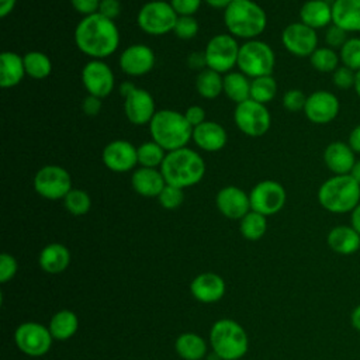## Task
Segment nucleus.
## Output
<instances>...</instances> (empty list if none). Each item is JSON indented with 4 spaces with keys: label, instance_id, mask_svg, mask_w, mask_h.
Segmentation results:
<instances>
[{
    "label": "nucleus",
    "instance_id": "9b49d317",
    "mask_svg": "<svg viewBox=\"0 0 360 360\" xmlns=\"http://www.w3.org/2000/svg\"><path fill=\"white\" fill-rule=\"evenodd\" d=\"M120 93L124 97V112L128 121L135 125L149 124L156 114L155 100L150 93L143 89H136L129 82L121 84Z\"/></svg>",
    "mask_w": 360,
    "mask_h": 360
},
{
    "label": "nucleus",
    "instance_id": "9d476101",
    "mask_svg": "<svg viewBox=\"0 0 360 360\" xmlns=\"http://www.w3.org/2000/svg\"><path fill=\"white\" fill-rule=\"evenodd\" d=\"M233 120L236 127L248 136H262L271 125V115L267 107L252 98L236 105Z\"/></svg>",
    "mask_w": 360,
    "mask_h": 360
},
{
    "label": "nucleus",
    "instance_id": "a211bd4d",
    "mask_svg": "<svg viewBox=\"0 0 360 360\" xmlns=\"http://www.w3.org/2000/svg\"><path fill=\"white\" fill-rule=\"evenodd\" d=\"M101 159L105 167L111 172H129L135 165H138V148H135L129 141L115 139L105 145Z\"/></svg>",
    "mask_w": 360,
    "mask_h": 360
},
{
    "label": "nucleus",
    "instance_id": "37998d69",
    "mask_svg": "<svg viewBox=\"0 0 360 360\" xmlns=\"http://www.w3.org/2000/svg\"><path fill=\"white\" fill-rule=\"evenodd\" d=\"M356 80V72L347 66L340 65L333 73H332V82L333 84L340 90H349L354 87Z\"/></svg>",
    "mask_w": 360,
    "mask_h": 360
},
{
    "label": "nucleus",
    "instance_id": "6e6d98bb",
    "mask_svg": "<svg viewBox=\"0 0 360 360\" xmlns=\"http://www.w3.org/2000/svg\"><path fill=\"white\" fill-rule=\"evenodd\" d=\"M350 325L353 326V329L360 332V304L356 305L350 312Z\"/></svg>",
    "mask_w": 360,
    "mask_h": 360
},
{
    "label": "nucleus",
    "instance_id": "cd10ccee",
    "mask_svg": "<svg viewBox=\"0 0 360 360\" xmlns=\"http://www.w3.org/2000/svg\"><path fill=\"white\" fill-rule=\"evenodd\" d=\"M25 75L22 56L11 51H4L0 55V86L3 89L17 86Z\"/></svg>",
    "mask_w": 360,
    "mask_h": 360
},
{
    "label": "nucleus",
    "instance_id": "8fccbe9b",
    "mask_svg": "<svg viewBox=\"0 0 360 360\" xmlns=\"http://www.w3.org/2000/svg\"><path fill=\"white\" fill-rule=\"evenodd\" d=\"M100 1L101 0H70L72 7L84 15H90V14H96L98 13V7H100Z\"/></svg>",
    "mask_w": 360,
    "mask_h": 360
},
{
    "label": "nucleus",
    "instance_id": "13d9d810",
    "mask_svg": "<svg viewBox=\"0 0 360 360\" xmlns=\"http://www.w3.org/2000/svg\"><path fill=\"white\" fill-rule=\"evenodd\" d=\"M208 6L214 7V8H226L233 0H205Z\"/></svg>",
    "mask_w": 360,
    "mask_h": 360
},
{
    "label": "nucleus",
    "instance_id": "a18cd8bd",
    "mask_svg": "<svg viewBox=\"0 0 360 360\" xmlns=\"http://www.w3.org/2000/svg\"><path fill=\"white\" fill-rule=\"evenodd\" d=\"M347 32L343 31L342 28H339L338 25L335 24H330L328 28H326V32H325V41L328 44L329 48L332 49H340L343 46V44L347 41Z\"/></svg>",
    "mask_w": 360,
    "mask_h": 360
},
{
    "label": "nucleus",
    "instance_id": "f704fd0d",
    "mask_svg": "<svg viewBox=\"0 0 360 360\" xmlns=\"http://www.w3.org/2000/svg\"><path fill=\"white\" fill-rule=\"evenodd\" d=\"M311 66L321 73H333L340 65L339 52L329 46H318L309 56Z\"/></svg>",
    "mask_w": 360,
    "mask_h": 360
},
{
    "label": "nucleus",
    "instance_id": "4468645a",
    "mask_svg": "<svg viewBox=\"0 0 360 360\" xmlns=\"http://www.w3.org/2000/svg\"><path fill=\"white\" fill-rule=\"evenodd\" d=\"M14 339L22 353L37 357L45 354L51 349L53 338L49 328H45L38 322H24L15 329Z\"/></svg>",
    "mask_w": 360,
    "mask_h": 360
},
{
    "label": "nucleus",
    "instance_id": "412c9836",
    "mask_svg": "<svg viewBox=\"0 0 360 360\" xmlns=\"http://www.w3.org/2000/svg\"><path fill=\"white\" fill-rule=\"evenodd\" d=\"M356 160L353 149L342 141L330 142L323 150V162L333 174H349Z\"/></svg>",
    "mask_w": 360,
    "mask_h": 360
},
{
    "label": "nucleus",
    "instance_id": "5701e85b",
    "mask_svg": "<svg viewBox=\"0 0 360 360\" xmlns=\"http://www.w3.org/2000/svg\"><path fill=\"white\" fill-rule=\"evenodd\" d=\"M332 24L347 34L360 32V0H333Z\"/></svg>",
    "mask_w": 360,
    "mask_h": 360
},
{
    "label": "nucleus",
    "instance_id": "6e6552de",
    "mask_svg": "<svg viewBox=\"0 0 360 360\" xmlns=\"http://www.w3.org/2000/svg\"><path fill=\"white\" fill-rule=\"evenodd\" d=\"M177 17L179 15L170 3L153 0L141 7L136 20L143 32L149 35H163L173 31Z\"/></svg>",
    "mask_w": 360,
    "mask_h": 360
},
{
    "label": "nucleus",
    "instance_id": "e433bc0d",
    "mask_svg": "<svg viewBox=\"0 0 360 360\" xmlns=\"http://www.w3.org/2000/svg\"><path fill=\"white\" fill-rule=\"evenodd\" d=\"M165 158L166 150L155 141H148L138 146V165L142 167L158 169L162 166Z\"/></svg>",
    "mask_w": 360,
    "mask_h": 360
},
{
    "label": "nucleus",
    "instance_id": "ea45409f",
    "mask_svg": "<svg viewBox=\"0 0 360 360\" xmlns=\"http://www.w3.org/2000/svg\"><path fill=\"white\" fill-rule=\"evenodd\" d=\"M66 210L73 215H84L91 207L90 195L84 190L72 188L63 198Z\"/></svg>",
    "mask_w": 360,
    "mask_h": 360
},
{
    "label": "nucleus",
    "instance_id": "c03bdc74",
    "mask_svg": "<svg viewBox=\"0 0 360 360\" xmlns=\"http://www.w3.org/2000/svg\"><path fill=\"white\" fill-rule=\"evenodd\" d=\"M307 103V96L304 94V91L298 90V89H291L288 91L284 93L283 96V105L285 110L291 111V112H297V111H304Z\"/></svg>",
    "mask_w": 360,
    "mask_h": 360
},
{
    "label": "nucleus",
    "instance_id": "bb28decb",
    "mask_svg": "<svg viewBox=\"0 0 360 360\" xmlns=\"http://www.w3.org/2000/svg\"><path fill=\"white\" fill-rule=\"evenodd\" d=\"M300 21L319 30L332 24V4L325 0H308L300 8Z\"/></svg>",
    "mask_w": 360,
    "mask_h": 360
},
{
    "label": "nucleus",
    "instance_id": "a878e982",
    "mask_svg": "<svg viewBox=\"0 0 360 360\" xmlns=\"http://www.w3.org/2000/svg\"><path fill=\"white\" fill-rule=\"evenodd\" d=\"M132 188L143 197H158L163 187L166 186V180L160 172V169L152 167H139L131 176Z\"/></svg>",
    "mask_w": 360,
    "mask_h": 360
},
{
    "label": "nucleus",
    "instance_id": "7c9ffc66",
    "mask_svg": "<svg viewBox=\"0 0 360 360\" xmlns=\"http://www.w3.org/2000/svg\"><path fill=\"white\" fill-rule=\"evenodd\" d=\"M224 93L236 104L250 98V82L242 72H228L224 76Z\"/></svg>",
    "mask_w": 360,
    "mask_h": 360
},
{
    "label": "nucleus",
    "instance_id": "dca6fc26",
    "mask_svg": "<svg viewBox=\"0 0 360 360\" xmlns=\"http://www.w3.org/2000/svg\"><path fill=\"white\" fill-rule=\"evenodd\" d=\"M339 111V98L332 91L316 90L307 96L304 114L314 124H329L338 117Z\"/></svg>",
    "mask_w": 360,
    "mask_h": 360
},
{
    "label": "nucleus",
    "instance_id": "ddd939ff",
    "mask_svg": "<svg viewBox=\"0 0 360 360\" xmlns=\"http://www.w3.org/2000/svg\"><path fill=\"white\" fill-rule=\"evenodd\" d=\"M249 200L252 211L267 217L281 211L285 204L287 194L278 181L263 180L252 188L249 193Z\"/></svg>",
    "mask_w": 360,
    "mask_h": 360
},
{
    "label": "nucleus",
    "instance_id": "5fc2aeb1",
    "mask_svg": "<svg viewBox=\"0 0 360 360\" xmlns=\"http://www.w3.org/2000/svg\"><path fill=\"white\" fill-rule=\"evenodd\" d=\"M350 225L357 231L360 235V202L356 205V208L350 212Z\"/></svg>",
    "mask_w": 360,
    "mask_h": 360
},
{
    "label": "nucleus",
    "instance_id": "603ef678",
    "mask_svg": "<svg viewBox=\"0 0 360 360\" xmlns=\"http://www.w3.org/2000/svg\"><path fill=\"white\" fill-rule=\"evenodd\" d=\"M82 108H83V112L89 117H94L100 112L101 110V98L100 97H96V96H91L89 94L87 97H84L83 103H82Z\"/></svg>",
    "mask_w": 360,
    "mask_h": 360
},
{
    "label": "nucleus",
    "instance_id": "f257e3e1",
    "mask_svg": "<svg viewBox=\"0 0 360 360\" xmlns=\"http://www.w3.org/2000/svg\"><path fill=\"white\" fill-rule=\"evenodd\" d=\"M79 51L93 59H103L114 53L120 45V32L112 20L100 13L83 17L75 30Z\"/></svg>",
    "mask_w": 360,
    "mask_h": 360
},
{
    "label": "nucleus",
    "instance_id": "473e14b6",
    "mask_svg": "<svg viewBox=\"0 0 360 360\" xmlns=\"http://www.w3.org/2000/svg\"><path fill=\"white\" fill-rule=\"evenodd\" d=\"M195 87L201 97L217 98L224 91V77L212 69L201 70L195 79Z\"/></svg>",
    "mask_w": 360,
    "mask_h": 360
},
{
    "label": "nucleus",
    "instance_id": "f03ea898",
    "mask_svg": "<svg viewBox=\"0 0 360 360\" xmlns=\"http://www.w3.org/2000/svg\"><path fill=\"white\" fill-rule=\"evenodd\" d=\"M159 169L166 184L186 188L201 181L205 173V163L200 153L184 146L167 152Z\"/></svg>",
    "mask_w": 360,
    "mask_h": 360
},
{
    "label": "nucleus",
    "instance_id": "72a5a7b5",
    "mask_svg": "<svg viewBox=\"0 0 360 360\" xmlns=\"http://www.w3.org/2000/svg\"><path fill=\"white\" fill-rule=\"evenodd\" d=\"M25 73L32 79H45L52 70L51 59L39 51H30L24 56Z\"/></svg>",
    "mask_w": 360,
    "mask_h": 360
},
{
    "label": "nucleus",
    "instance_id": "7ed1b4c3",
    "mask_svg": "<svg viewBox=\"0 0 360 360\" xmlns=\"http://www.w3.org/2000/svg\"><path fill=\"white\" fill-rule=\"evenodd\" d=\"M150 136L166 152L184 148L193 138V127L184 114L174 110H159L149 122Z\"/></svg>",
    "mask_w": 360,
    "mask_h": 360
},
{
    "label": "nucleus",
    "instance_id": "79ce46f5",
    "mask_svg": "<svg viewBox=\"0 0 360 360\" xmlns=\"http://www.w3.org/2000/svg\"><path fill=\"white\" fill-rule=\"evenodd\" d=\"M183 198H184L183 188H179L170 184H166L160 191V194L158 195L160 205L166 210H176L183 202Z\"/></svg>",
    "mask_w": 360,
    "mask_h": 360
},
{
    "label": "nucleus",
    "instance_id": "49530a36",
    "mask_svg": "<svg viewBox=\"0 0 360 360\" xmlns=\"http://www.w3.org/2000/svg\"><path fill=\"white\" fill-rule=\"evenodd\" d=\"M17 269H18L17 260L8 253H1V256H0V283H7L8 280H11L15 276Z\"/></svg>",
    "mask_w": 360,
    "mask_h": 360
},
{
    "label": "nucleus",
    "instance_id": "4d7b16f0",
    "mask_svg": "<svg viewBox=\"0 0 360 360\" xmlns=\"http://www.w3.org/2000/svg\"><path fill=\"white\" fill-rule=\"evenodd\" d=\"M17 0H0V17H6L13 11Z\"/></svg>",
    "mask_w": 360,
    "mask_h": 360
},
{
    "label": "nucleus",
    "instance_id": "6ab92c4d",
    "mask_svg": "<svg viewBox=\"0 0 360 360\" xmlns=\"http://www.w3.org/2000/svg\"><path fill=\"white\" fill-rule=\"evenodd\" d=\"M155 66L153 51L142 44L125 48L120 56V68L129 76H143Z\"/></svg>",
    "mask_w": 360,
    "mask_h": 360
},
{
    "label": "nucleus",
    "instance_id": "b1692460",
    "mask_svg": "<svg viewBox=\"0 0 360 360\" xmlns=\"http://www.w3.org/2000/svg\"><path fill=\"white\" fill-rule=\"evenodd\" d=\"M193 141L202 150L217 152L225 146L226 132L218 122L204 121L202 124L193 128Z\"/></svg>",
    "mask_w": 360,
    "mask_h": 360
},
{
    "label": "nucleus",
    "instance_id": "09e8293b",
    "mask_svg": "<svg viewBox=\"0 0 360 360\" xmlns=\"http://www.w3.org/2000/svg\"><path fill=\"white\" fill-rule=\"evenodd\" d=\"M98 13L108 20H115L121 14V3L120 0H101Z\"/></svg>",
    "mask_w": 360,
    "mask_h": 360
},
{
    "label": "nucleus",
    "instance_id": "a19ab883",
    "mask_svg": "<svg viewBox=\"0 0 360 360\" xmlns=\"http://www.w3.org/2000/svg\"><path fill=\"white\" fill-rule=\"evenodd\" d=\"M173 32L180 39H191L198 32V22L193 15H179Z\"/></svg>",
    "mask_w": 360,
    "mask_h": 360
},
{
    "label": "nucleus",
    "instance_id": "39448f33",
    "mask_svg": "<svg viewBox=\"0 0 360 360\" xmlns=\"http://www.w3.org/2000/svg\"><path fill=\"white\" fill-rule=\"evenodd\" d=\"M224 22L231 35L252 39L264 31L267 17L253 0H233L225 8Z\"/></svg>",
    "mask_w": 360,
    "mask_h": 360
},
{
    "label": "nucleus",
    "instance_id": "c85d7f7f",
    "mask_svg": "<svg viewBox=\"0 0 360 360\" xmlns=\"http://www.w3.org/2000/svg\"><path fill=\"white\" fill-rule=\"evenodd\" d=\"M70 263V253L62 243H49L39 253V266L44 271L58 274L66 270Z\"/></svg>",
    "mask_w": 360,
    "mask_h": 360
},
{
    "label": "nucleus",
    "instance_id": "aec40b11",
    "mask_svg": "<svg viewBox=\"0 0 360 360\" xmlns=\"http://www.w3.org/2000/svg\"><path fill=\"white\" fill-rule=\"evenodd\" d=\"M219 212L229 219H242L250 211L249 195L236 186H226L217 194Z\"/></svg>",
    "mask_w": 360,
    "mask_h": 360
},
{
    "label": "nucleus",
    "instance_id": "4c0bfd02",
    "mask_svg": "<svg viewBox=\"0 0 360 360\" xmlns=\"http://www.w3.org/2000/svg\"><path fill=\"white\" fill-rule=\"evenodd\" d=\"M277 93V83L271 75L256 77L250 82V98L266 104L274 98Z\"/></svg>",
    "mask_w": 360,
    "mask_h": 360
},
{
    "label": "nucleus",
    "instance_id": "1a4fd4ad",
    "mask_svg": "<svg viewBox=\"0 0 360 360\" xmlns=\"http://www.w3.org/2000/svg\"><path fill=\"white\" fill-rule=\"evenodd\" d=\"M239 44L233 35L218 34L212 37L204 51V59L208 69L218 73H228L238 62Z\"/></svg>",
    "mask_w": 360,
    "mask_h": 360
},
{
    "label": "nucleus",
    "instance_id": "f8f14e48",
    "mask_svg": "<svg viewBox=\"0 0 360 360\" xmlns=\"http://www.w3.org/2000/svg\"><path fill=\"white\" fill-rule=\"evenodd\" d=\"M34 190L46 200H63L72 190L70 174L60 166L46 165L34 176Z\"/></svg>",
    "mask_w": 360,
    "mask_h": 360
},
{
    "label": "nucleus",
    "instance_id": "20e7f679",
    "mask_svg": "<svg viewBox=\"0 0 360 360\" xmlns=\"http://www.w3.org/2000/svg\"><path fill=\"white\" fill-rule=\"evenodd\" d=\"M318 202L332 214H350L360 202V184L350 174H333L318 188Z\"/></svg>",
    "mask_w": 360,
    "mask_h": 360
},
{
    "label": "nucleus",
    "instance_id": "f3484780",
    "mask_svg": "<svg viewBox=\"0 0 360 360\" xmlns=\"http://www.w3.org/2000/svg\"><path fill=\"white\" fill-rule=\"evenodd\" d=\"M82 82L89 94L104 98L114 89V75L110 66L101 59L87 62L82 70Z\"/></svg>",
    "mask_w": 360,
    "mask_h": 360
},
{
    "label": "nucleus",
    "instance_id": "0eeeda50",
    "mask_svg": "<svg viewBox=\"0 0 360 360\" xmlns=\"http://www.w3.org/2000/svg\"><path fill=\"white\" fill-rule=\"evenodd\" d=\"M276 63V56L270 45L259 39H248L239 48L236 66L239 72L248 77H260L271 75Z\"/></svg>",
    "mask_w": 360,
    "mask_h": 360
},
{
    "label": "nucleus",
    "instance_id": "4be33fe9",
    "mask_svg": "<svg viewBox=\"0 0 360 360\" xmlns=\"http://www.w3.org/2000/svg\"><path fill=\"white\" fill-rule=\"evenodd\" d=\"M191 294L195 300L210 304L221 300L225 294V281L215 273L198 274L190 285Z\"/></svg>",
    "mask_w": 360,
    "mask_h": 360
},
{
    "label": "nucleus",
    "instance_id": "3c124183",
    "mask_svg": "<svg viewBox=\"0 0 360 360\" xmlns=\"http://www.w3.org/2000/svg\"><path fill=\"white\" fill-rule=\"evenodd\" d=\"M184 117L188 121V124L193 128H195L197 125H200L205 121V111L200 105H191L184 111Z\"/></svg>",
    "mask_w": 360,
    "mask_h": 360
},
{
    "label": "nucleus",
    "instance_id": "c9c22d12",
    "mask_svg": "<svg viewBox=\"0 0 360 360\" xmlns=\"http://www.w3.org/2000/svg\"><path fill=\"white\" fill-rule=\"evenodd\" d=\"M267 229V221L263 214L256 211H249L240 219V233L248 240H257L260 239Z\"/></svg>",
    "mask_w": 360,
    "mask_h": 360
},
{
    "label": "nucleus",
    "instance_id": "423d86ee",
    "mask_svg": "<svg viewBox=\"0 0 360 360\" xmlns=\"http://www.w3.org/2000/svg\"><path fill=\"white\" fill-rule=\"evenodd\" d=\"M210 342L222 360H239L249 346L245 329L232 319L217 321L210 330Z\"/></svg>",
    "mask_w": 360,
    "mask_h": 360
},
{
    "label": "nucleus",
    "instance_id": "052dcab7",
    "mask_svg": "<svg viewBox=\"0 0 360 360\" xmlns=\"http://www.w3.org/2000/svg\"><path fill=\"white\" fill-rule=\"evenodd\" d=\"M354 91H356V94L359 96V98H360V70H357L356 72V80H354Z\"/></svg>",
    "mask_w": 360,
    "mask_h": 360
},
{
    "label": "nucleus",
    "instance_id": "bf43d9fd",
    "mask_svg": "<svg viewBox=\"0 0 360 360\" xmlns=\"http://www.w3.org/2000/svg\"><path fill=\"white\" fill-rule=\"evenodd\" d=\"M349 174L360 184V159H357V160L354 162V165H353V167H352V170H350Z\"/></svg>",
    "mask_w": 360,
    "mask_h": 360
},
{
    "label": "nucleus",
    "instance_id": "58836bf2",
    "mask_svg": "<svg viewBox=\"0 0 360 360\" xmlns=\"http://www.w3.org/2000/svg\"><path fill=\"white\" fill-rule=\"evenodd\" d=\"M340 63L353 69L360 70V37H349L343 46L339 49Z\"/></svg>",
    "mask_w": 360,
    "mask_h": 360
},
{
    "label": "nucleus",
    "instance_id": "393cba45",
    "mask_svg": "<svg viewBox=\"0 0 360 360\" xmlns=\"http://www.w3.org/2000/svg\"><path fill=\"white\" fill-rule=\"evenodd\" d=\"M326 243L335 253L349 256L360 249V235L352 225H336L328 232Z\"/></svg>",
    "mask_w": 360,
    "mask_h": 360
},
{
    "label": "nucleus",
    "instance_id": "c756f323",
    "mask_svg": "<svg viewBox=\"0 0 360 360\" xmlns=\"http://www.w3.org/2000/svg\"><path fill=\"white\" fill-rule=\"evenodd\" d=\"M79 328V319L75 312L62 309L56 312L49 322V332L56 340H68L72 338Z\"/></svg>",
    "mask_w": 360,
    "mask_h": 360
},
{
    "label": "nucleus",
    "instance_id": "de8ad7c7",
    "mask_svg": "<svg viewBox=\"0 0 360 360\" xmlns=\"http://www.w3.org/2000/svg\"><path fill=\"white\" fill-rule=\"evenodd\" d=\"M177 15H193L201 6V0H170Z\"/></svg>",
    "mask_w": 360,
    "mask_h": 360
},
{
    "label": "nucleus",
    "instance_id": "2eb2a0df",
    "mask_svg": "<svg viewBox=\"0 0 360 360\" xmlns=\"http://www.w3.org/2000/svg\"><path fill=\"white\" fill-rule=\"evenodd\" d=\"M281 42L284 48L300 58L311 56L318 48L316 30L305 25L304 22H291L281 32Z\"/></svg>",
    "mask_w": 360,
    "mask_h": 360
},
{
    "label": "nucleus",
    "instance_id": "2f4dec72",
    "mask_svg": "<svg viewBox=\"0 0 360 360\" xmlns=\"http://www.w3.org/2000/svg\"><path fill=\"white\" fill-rule=\"evenodd\" d=\"M177 354L184 360H201L207 352L205 340L197 333H183L174 343Z\"/></svg>",
    "mask_w": 360,
    "mask_h": 360
},
{
    "label": "nucleus",
    "instance_id": "864d4df0",
    "mask_svg": "<svg viewBox=\"0 0 360 360\" xmlns=\"http://www.w3.org/2000/svg\"><path fill=\"white\" fill-rule=\"evenodd\" d=\"M349 146L353 149V152L360 155V124H357L352 131L349 132V139H347Z\"/></svg>",
    "mask_w": 360,
    "mask_h": 360
}]
</instances>
